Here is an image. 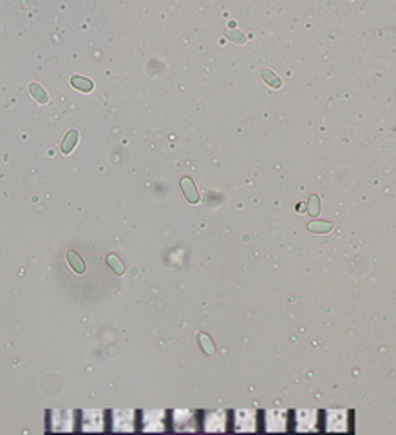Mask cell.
<instances>
[{
	"mask_svg": "<svg viewBox=\"0 0 396 435\" xmlns=\"http://www.w3.org/2000/svg\"><path fill=\"white\" fill-rule=\"evenodd\" d=\"M307 214L311 216V218H319L320 214V198L317 196V194H311L309 198H307Z\"/></svg>",
	"mask_w": 396,
	"mask_h": 435,
	"instance_id": "8",
	"label": "cell"
},
{
	"mask_svg": "<svg viewBox=\"0 0 396 435\" xmlns=\"http://www.w3.org/2000/svg\"><path fill=\"white\" fill-rule=\"evenodd\" d=\"M225 36L230 42H232V44H237V46H243V44L246 42L244 33H243V31H239V29H226Z\"/></svg>",
	"mask_w": 396,
	"mask_h": 435,
	"instance_id": "9",
	"label": "cell"
},
{
	"mask_svg": "<svg viewBox=\"0 0 396 435\" xmlns=\"http://www.w3.org/2000/svg\"><path fill=\"white\" fill-rule=\"evenodd\" d=\"M107 265L116 272L118 276H123V274H125V265H123V261H120L118 256H114V254L107 256Z\"/></svg>",
	"mask_w": 396,
	"mask_h": 435,
	"instance_id": "10",
	"label": "cell"
},
{
	"mask_svg": "<svg viewBox=\"0 0 396 435\" xmlns=\"http://www.w3.org/2000/svg\"><path fill=\"white\" fill-rule=\"evenodd\" d=\"M29 95L34 98V102H38V104L46 105L49 104V95L47 91L42 87L38 82H31L29 83Z\"/></svg>",
	"mask_w": 396,
	"mask_h": 435,
	"instance_id": "4",
	"label": "cell"
},
{
	"mask_svg": "<svg viewBox=\"0 0 396 435\" xmlns=\"http://www.w3.org/2000/svg\"><path fill=\"white\" fill-rule=\"evenodd\" d=\"M307 230L313 232V234H328L333 230V225L329 221H320V220H313L307 223Z\"/></svg>",
	"mask_w": 396,
	"mask_h": 435,
	"instance_id": "6",
	"label": "cell"
},
{
	"mask_svg": "<svg viewBox=\"0 0 396 435\" xmlns=\"http://www.w3.org/2000/svg\"><path fill=\"white\" fill-rule=\"evenodd\" d=\"M260 76H262V80L270 85V87H274V89H280L282 87V80H280L277 73H274L272 69H262L260 71Z\"/></svg>",
	"mask_w": 396,
	"mask_h": 435,
	"instance_id": "7",
	"label": "cell"
},
{
	"mask_svg": "<svg viewBox=\"0 0 396 435\" xmlns=\"http://www.w3.org/2000/svg\"><path fill=\"white\" fill-rule=\"evenodd\" d=\"M179 187H181V193H183L184 196V200L188 201L190 205H196V203H199V189L198 185H196V181L192 180L190 176H183L181 178V181H179Z\"/></svg>",
	"mask_w": 396,
	"mask_h": 435,
	"instance_id": "1",
	"label": "cell"
},
{
	"mask_svg": "<svg viewBox=\"0 0 396 435\" xmlns=\"http://www.w3.org/2000/svg\"><path fill=\"white\" fill-rule=\"evenodd\" d=\"M199 343H201V348L205 350V354H208V355L215 354V345H213V341L206 334H199Z\"/></svg>",
	"mask_w": 396,
	"mask_h": 435,
	"instance_id": "11",
	"label": "cell"
},
{
	"mask_svg": "<svg viewBox=\"0 0 396 435\" xmlns=\"http://www.w3.org/2000/svg\"><path fill=\"white\" fill-rule=\"evenodd\" d=\"M76 144H78V131L76 129H69L65 132V136H63V142H61V152L63 154H71V152L75 151Z\"/></svg>",
	"mask_w": 396,
	"mask_h": 435,
	"instance_id": "3",
	"label": "cell"
},
{
	"mask_svg": "<svg viewBox=\"0 0 396 435\" xmlns=\"http://www.w3.org/2000/svg\"><path fill=\"white\" fill-rule=\"evenodd\" d=\"M71 85H73L76 91H80V93H92V89H94L92 80L85 78V76H80V75H75L73 78H71Z\"/></svg>",
	"mask_w": 396,
	"mask_h": 435,
	"instance_id": "5",
	"label": "cell"
},
{
	"mask_svg": "<svg viewBox=\"0 0 396 435\" xmlns=\"http://www.w3.org/2000/svg\"><path fill=\"white\" fill-rule=\"evenodd\" d=\"M65 261L71 269L75 270L76 274H85V270H87V263L83 261V258L76 250H67L65 252Z\"/></svg>",
	"mask_w": 396,
	"mask_h": 435,
	"instance_id": "2",
	"label": "cell"
}]
</instances>
